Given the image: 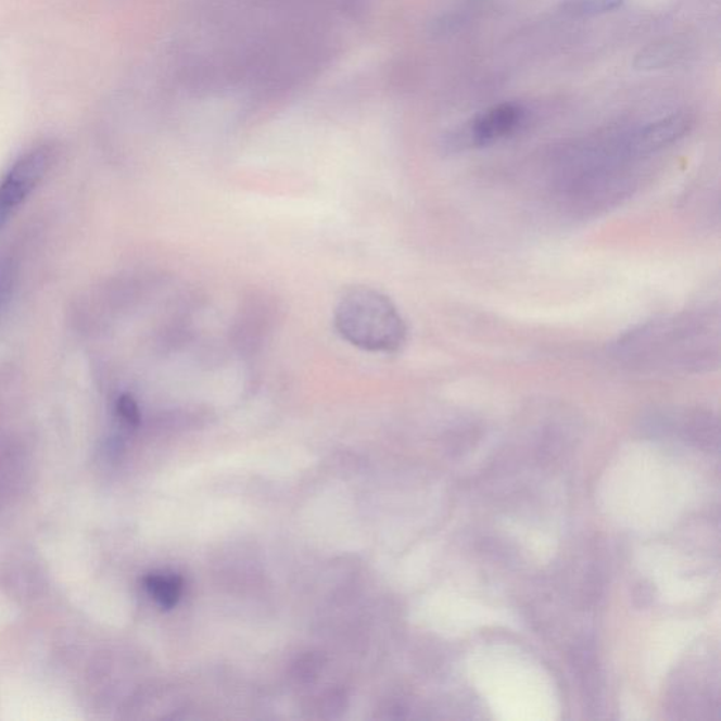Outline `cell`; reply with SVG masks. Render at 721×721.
I'll return each instance as SVG.
<instances>
[{"mask_svg":"<svg viewBox=\"0 0 721 721\" xmlns=\"http://www.w3.org/2000/svg\"><path fill=\"white\" fill-rule=\"evenodd\" d=\"M572 667L580 681L583 699L592 711L600 709L602 675L595 648L591 644L578 645L572 653Z\"/></svg>","mask_w":721,"mask_h":721,"instance_id":"cell-6","label":"cell"},{"mask_svg":"<svg viewBox=\"0 0 721 721\" xmlns=\"http://www.w3.org/2000/svg\"><path fill=\"white\" fill-rule=\"evenodd\" d=\"M52 160L49 147H40L23 156L0 185V205L13 212L45 177Z\"/></svg>","mask_w":721,"mask_h":721,"instance_id":"cell-5","label":"cell"},{"mask_svg":"<svg viewBox=\"0 0 721 721\" xmlns=\"http://www.w3.org/2000/svg\"><path fill=\"white\" fill-rule=\"evenodd\" d=\"M144 583L151 597L164 609H173L178 604L182 592V580L179 577L154 573L147 577Z\"/></svg>","mask_w":721,"mask_h":721,"instance_id":"cell-8","label":"cell"},{"mask_svg":"<svg viewBox=\"0 0 721 721\" xmlns=\"http://www.w3.org/2000/svg\"><path fill=\"white\" fill-rule=\"evenodd\" d=\"M681 434L694 447L708 451L719 448V420L705 409L686 410L681 417Z\"/></svg>","mask_w":721,"mask_h":721,"instance_id":"cell-7","label":"cell"},{"mask_svg":"<svg viewBox=\"0 0 721 721\" xmlns=\"http://www.w3.org/2000/svg\"><path fill=\"white\" fill-rule=\"evenodd\" d=\"M526 121L523 106L517 103H499L473 117L465 129V141L472 147L495 144L519 131Z\"/></svg>","mask_w":721,"mask_h":721,"instance_id":"cell-4","label":"cell"},{"mask_svg":"<svg viewBox=\"0 0 721 721\" xmlns=\"http://www.w3.org/2000/svg\"><path fill=\"white\" fill-rule=\"evenodd\" d=\"M117 415L121 416V419L126 425L136 427L140 423L139 406H137L136 401L130 395H123L117 401Z\"/></svg>","mask_w":721,"mask_h":721,"instance_id":"cell-11","label":"cell"},{"mask_svg":"<svg viewBox=\"0 0 721 721\" xmlns=\"http://www.w3.org/2000/svg\"><path fill=\"white\" fill-rule=\"evenodd\" d=\"M694 117L690 113H672V115L648 123L634 131L620 147L621 159H645L667 147L675 144L691 131Z\"/></svg>","mask_w":721,"mask_h":721,"instance_id":"cell-3","label":"cell"},{"mask_svg":"<svg viewBox=\"0 0 721 721\" xmlns=\"http://www.w3.org/2000/svg\"><path fill=\"white\" fill-rule=\"evenodd\" d=\"M611 354L630 371L699 374L720 363V316L710 307L656 317L619 337Z\"/></svg>","mask_w":721,"mask_h":721,"instance_id":"cell-1","label":"cell"},{"mask_svg":"<svg viewBox=\"0 0 721 721\" xmlns=\"http://www.w3.org/2000/svg\"><path fill=\"white\" fill-rule=\"evenodd\" d=\"M12 213L8 212L7 208L3 206H0V230L3 229V226L7 225V222L9 219V216H11Z\"/></svg>","mask_w":721,"mask_h":721,"instance_id":"cell-13","label":"cell"},{"mask_svg":"<svg viewBox=\"0 0 721 721\" xmlns=\"http://www.w3.org/2000/svg\"><path fill=\"white\" fill-rule=\"evenodd\" d=\"M678 47L671 42H662V45L649 46L642 54L637 56L635 65L642 69H656L661 68L672 63L676 59Z\"/></svg>","mask_w":721,"mask_h":721,"instance_id":"cell-9","label":"cell"},{"mask_svg":"<svg viewBox=\"0 0 721 721\" xmlns=\"http://www.w3.org/2000/svg\"><path fill=\"white\" fill-rule=\"evenodd\" d=\"M634 605L637 607H648L654 600L653 586L647 582H640L633 591Z\"/></svg>","mask_w":721,"mask_h":721,"instance_id":"cell-12","label":"cell"},{"mask_svg":"<svg viewBox=\"0 0 721 721\" xmlns=\"http://www.w3.org/2000/svg\"><path fill=\"white\" fill-rule=\"evenodd\" d=\"M341 339L369 353H397L407 340V326L397 307L371 288H351L334 311Z\"/></svg>","mask_w":721,"mask_h":721,"instance_id":"cell-2","label":"cell"},{"mask_svg":"<svg viewBox=\"0 0 721 721\" xmlns=\"http://www.w3.org/2000/svg\"><path fill=\"white\" fill-rule=\"evenodd\" d=\"M624 0H571L564 9L573 16H595L615 11L623 4Z\"/></svg>","mask_w":721,"mask_h":721,"instance_id":"cell-10","label":"cell"}]
</instances>
